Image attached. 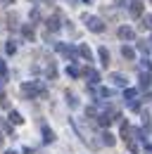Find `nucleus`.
<instances>
[{
    "label": "nucleus",
    "mask_w": 152,
    "mask_h": 154,
    "mask_svg": "<svg viewBox=\"0 0 152 154\" xmlns=\"http://www.w3.org/2000/svg\"><path fill=\"white\" fill-rule=\"evenodd\" d=\"M97 55H100L102 66H107V64H109V52H107V48H100V50H97Z\"/></svg>",
    "instance_id": "obj_10"
},
{
    "label": "nucleus",
    "mask_w": 152,
    "mask_h": 154,
    "mask_svg": "<svg viewBox=\"0 0 152 154\" xmlns=\"http://www.w3.org/2000/svg\"><path fill=\"white\" fill-rule=\"evenodd\" d=\"M2 100H7V97H5V78H0V102H2Z\"/></svg>",
    "instance_id": "obj_24"
},
{
    "label": "nucleus",
    "mask_w": 152,
    "mask_h": 154,
    "mask_svg": "<svg viewBox=\"0 0 152 154\" xmlns=\"http://www.w3.org/2000/svg\"><path fill=\"white\" fill-rule=\"evenodd\" d=\"M93 95L95 97H112L114 93L109 90V88H100V90H95V88H93Z\"/></svg>",
    "instance_id": "obj_14"
},
{
    "label": "nucleus",
    "mask_w": 152,
    "mask_h": 154,
    "mask_svg": "<svg viewBox=\"0 0 152 154\" xmlns=\"http://www.w3.org/2000/svg\"><path fill=\"white\" fill-rule=\"evenodd\" d=\"M140 26H143V29H147V31H152V14H145L143 21H140Z\"/></svg>",
    "instance_id": "obj_17"
},
{
    "label": "nucleus",
    "mask_w": 152,
    "mask_h": 154,
    "mask_svg": "<svg viewBox=\"0 0 152 154\" xmlns=\"http://www.w3.org/2000/svg\"><path fill=\"white\" fill-rule=\"evenodd\" d=\"M2 140H5V137H2V133H0V145H2Z\"/></svg>",
    "instance_id": "obj_35"
},
{
    "label": "nucleus",
    "mask_w": 152,
    "mask_h": 154,
    "mask_svg": "<svg viewBox=\"0 0 152 154\" xmlns=\"http://www.w3.org/2000/svg\"><path fill=\"white\" fill-rule=\"evenodd\" d=\"M21 93L33 100L36 95H45V85H43L40 81H31V83H24V85H21Z\"/></svg>",
    "instance_id": "obj_1"
},
{
    "label": "nucleus",
    "mask_w": 152,
    "mask_h": 154,
    "mask_svg": "<svg viewBox=\"0 0 152 154\" xmlns=\"http://www.w3.org/2000/svg\"><path fill=\"white\" fill-rule=\"evenodd\" d=\"M7 119H10V123H14V126L24 123V119H21V114H19V112H10V116H7Z\"/></svg>",
    "instance_id": "obj_13"
},
{
    "label": "nucleus",
    "mask_w": 152,
    "mask_h": 154,
    "mask_svg": "<svg viewBox=\"0 0 152 154\" xmlns=\"http://www.w3.org/2000/svg\"><path fill=\"white\" fill-rule=\"evenodd\" d=\"M21 33H24V38L33 40V36H36V33H33V24H26V26L21 29Z\"/></svg>",
    "instance_id": "obj_12"
},
{
    "label": "nucleus",
    "mask_w": 152,
    "mask_h": 154,
    "mask_svg": "<svg viewBox=\"0 0 152 154\" xmlns=\"http://www.w3.org/2000/svg\"><path fill=\"white\" fill-rule=\"evenodd\" d=\"M128 12H131V17H143V12H145V2L133 0L131 5H128Z\"/></svg>",
    "instance_id": "obj_3"
},
{
    "label": "nucleus",
    "mask_w": 152,
    "mask_h": 154,
    "mask_svg": "<svg viewBox=\"0 0 152 154\" xmlns=\"http://www.w3.org/2000/svg\"><path fill=\"white\" fill-rule=\"evenodd\" d=\"M57 50H59V52H62L64 57L69 59V62H74V59H76V50L71 48V45H64V43H57Z\"/></svg>",
    "instance_id": "obj_4"
},
{
    "label": "nucleus",
    "mask_w": 152,
    "mask_h": 154,
    "mask_svg": "<svg viewBox=\"0 0 152 154\" xmlns=\"http://www.w3.org/2000/svg\"><path fill=\"white\" fill-rule=\"evenodd\" d=\"M24 154H33V149L31 147H24Z\"/></svg>",
    "instance_id": "obj_32"
},
{
    "label": "nucleus",
    "mask_w": 152,
    "mask_h": 154,
    "mask_svg": "<svg viewBox=\"0 0 152 154\" xmlns=\"http://www.w3.org/2000/svg\"><path fill=\"white\" fill-rule=\"evenodd\" d=\"M5 50H7V52H10V55H14V52H17V45H14V43H12V40H10V43H7V48H5Z\"/></svg>",
    "instance_id": "obj_25"
},
{
    "label": "nucleus",
    "mask_w": 152,
    "mask_h": 154,
    "mask_svg": "<svg viewBox=\"0 0 152 154\" xmlns=\"http://www.w3.org/2000/svg\"><path fill=\"white\" fill-rule=\"evenodd\" d=\"M67 74H69L71 78H78V74H81V71H78V69H76L74 64H71V66H67Z\"/></svg>",
    "instance_id": "obj_20"
},
{
    "label": "nucleus",
    "mask_w": 152,
    "mask_h": 154,
    "mask_svg": "<svg viewBox=\"0 0 152 154\" xmlns=\"http://www.w3.org/2000/svg\"><path fill=\"white\" fill-rule=\"evenodd\" d=\"M5 71H7V69H5V62L0 59V74H5Z\"/></svg>",
    "instance_id": "obj_30"
},
{
    "label": "nucleus",
    "mask_w": 152,
    "mask_h": 154,
    "mask_svg": "<svg viewBox=\"0 0 152 154\" xmlns=\"http://www.w3.org/2000/svg\"><path fill=\"white\" fill-rule=\"evenodd\" d=\"M116 5H119V7H126V5H128V0H116Z\"/></svg>",
    "instance_id": "obj_29"
},
{
    "label": "nucleus",
    "mask_w": 152,
    "mask_h": 154,
    "mask_svg": "<svg viewBox=\"0 0 152 154\" xmlns=\"http://www.w3.org/2000/svg\"><path fill=\"white\" fill-rule=\"evenodd\" d=\"M67 102H69L71 107H78V100H76V97L71 95V93H67Z\"/></svg>",
    "instance_id": "obj_23"
},
{
    "label": "nucleus",
    "mask_w": 152,
    "mask_h": 154,
    "mask_svg": "<svg viewBox=\"0 0 152 154\" xmlns=\"http://www.w3.org/2000/svg\"><path fill=\"white\" fill-rule=\"evenodd\" d=\"M119 38L121 40H133L135 38V31H133L131 26H121V29H119Z\"/></svg>",
    "instance_id": "obj_7"
},
{
    "label": "nucleus",
    "mask_w": 152,
    "mask_h": 154,
    "mask_svg": "<svg viewBox=\"0 0 152 154\" xmlns=\"http://www.w3.org/2000/svg\"><path fill=\"white\" fill-rule=\"evenodd\" d=\"M143 66H145V71H150V69H152V64H150V59H143Z\"/></svg>",
    "instance_id": "obj_28"
},
{
    "label": "nucleus",
    "mask_w": 152,
    "mask_h": 154,
    "mask_svg": "<svg viewBox=\"0 0 152 154\" xmlns=\"http://www.w3.org/2000/svg\"><path fill=\"white\" fill-rule=\"evenodd\" d=\"M7 26H10V29L17 26V14H10V17H7Z\"/></svg>",
    "instance_id": "obj_22"
},
{
    "label": "nucleus",
    "mask_w": 152,
    "mask_h": 154,
    "mask_svg": "<svg viewBox=\"0 0 152 154\" xmlns=\"http://www.w3.org/2000/svg\"><path fill=\"white\" fill-rule=\"evenodd\" d=\"M31 21H40V10H38V7L31 10Z\"/></svg>",
    "instance_id": "obj_21"
},
{
    "label": "nucleus",
    "mask_w": 152,
    "mask_h": 154,
    "mask_svg": "<svg viewBox=\"0 0 152 154\" xmlns=\"http://www.w3.org/2000/svg\"><path fill=\"white\" fill-rule=\"evenodd\" d=\"M121 55H124V59H133L135 57V50L128 48V45H124V48H121Z\"/></svg>",
    "instance_id": "obj_15"
},
{
    "label": "nucleus",
    "mask_w": 152,
    "mask_h": 154,
    "mask_svg": "<svg viewBox=\"0 0 152 154\" xmlns=\"http://www.w3.org/2000/svg\"><path fill=\"white\" fill-rule=\"evenodd\" d=\"M43 140H45V142H52V140H55V133H52V131H50L48 126L43 128Z\"/></svg>",
    "instance_id": "obj_18"
},
{
    "label": "nucleus",
    "mask_w": 152,
    "mask_h": 154,
    "mask_svg": "<svg viewBox=\"0 0 152 154\" xmlns=\"http://www.w3.org/2000/svg\"><path fill=\"white\" fill-rule=\"evenodd\" d=\"M102 142L107 145V147H114V142H116V137L112 133H102Z\"/></svg>",
    "instance_id": "obj_16"
},
{
    "label": "nucleus",
    "mask_w": 152,
    "mask_h": 154,
    "mask_svg": "<svg viewBox=\"0 0 152 154\" xmlns=\"http://www.w3.org/2000/svg\"><path fill=\"white\" fill-rule=\"evenodd\" d=\"M2 5H14V0H0Z\"/></svg>",
    "instance_id": "obj_31"
},
{
    "label": "nucleus",
    "mask_w": 152,
    "mask_h": 154,
    "mask_svg": "<svg viewBox=\"0 0 152 154\" xmlns=\"http://www.w3.org/2000/svg\"><path fill=\"white\" fill-rule=\"evenodd\" d=\"M45 26H48V31H57V29L62 26V24H59V12H55L52 17H48V19H45Z\"/></svg>",
    "instance_id": "obj_5"
},
{
    "label": "nucleus",
    "mask_w": 152,
    "mask_h": 154,
    "mask_svg": "<svg viewBox=\"0 0 152 154\" xmlns=\"http://www.w3.org/2000/svg\"><path fill=\"white\" fill-rule=\"evenodd\" d=\"M83 21L88 24V29H90V31H95V33H102V31H105V21L100 19V17H88V14H86V17H83Z\"/></svg>",
    "instance_id": "obj_2"
},
{
    "label": "nucleus",
    "mask_w": 152,
    "mask_h": 154,
    "mask_svg": "<svg viewBox=\"0 0 152 154\" xmlns=\"http://www.w3.org/2000/svg\"><path fill=\"white\" fill-rule=\"evenodd\" d=\"M83 2H86V5H90V2H93V0H83Z\"/></svg>",
    "instance_id": "obj_34"
},
{
    "label": "nucleus",
    "mask_w": 152,
    "mask_h": 154,
    "mask_svg": "<svg viewBox=\"0 0 152 154\" xmlns=\"http://www.w3.org/2000/svg\"><path fill=\"white\" fill-rule=\"evenodd\" d=\"M5 154H17V152H14V149H7V152H5Z\"/></svg>",
    "instance_id": "obj_33"
},
{
    "label": "nucleus",
    "mask_w": 152,
    "mask_h": 154,
    "mask_svg": "<svg viewBox=\"0 0 152 154\" xmlns=\"http://www.w3.org/2000/svg\"><path fill=\"white\" fill-rule=\"evenodd\" d=\"M138 50H140V52H147V50H150V45H147L145 40H140V43H138Z\"/></svg>",
    "instance_id": "obj_26"
},
{
    "label": "nucleus",
    "mask_w": 152,
    "mask_h": 154,
    "mask_svg": "<svg viewBox=\"0 0 152 154\" xmlns=\"http://www.w3.org/2000/svg\"><path fill=\"white\" fill-rule=\"evenodd\" d=\"M150 83H152V78L147 71H140V88L145 90V88H150Z\"/></svg>",
    "instance_id": "obj_9"
},
{
    "label": "nucleus",
    "mask_w": 152,
    "mask_h": 154,
    "mask_svg": "<svg viewBox=\"0 0 152 154\" xmlns=\"http://www.w3.org/2000/svg\"><path fill=\"white\" fill-rule=\"evenodd\" d=\"M124 100H126V102H133V100H135V90H131V88L124 90Z\"/></svg>",
    "instance_id": "obj_19"
},
{
    "label": "nucleus",
    "mask_w": 152,
    "mask_h": 154,
    "mask_svg": "<svg viewBox=\"0 0 152 154\" xmlns=\"http://www.w3.org/2000/svg\"><path fill=\"white\" fill-rule=\"evenodd\" d=\"M126 145H128V149H131V152H133V154L138 152V145H135V142H126Z\"/></svg>",
    "instance_id": "obj_27"
},
{
    "label": "nucleus",
    "mask_w": 152,
    "mask_h": 154,
    "mask_svg": "<svg viewBox=\"0 0 152 154\" xmlns=\"http://www.w3.org/2000/svg\"><path fill=\"white\" fill-rule=\"evenodd\" d=\"M78 55H81L83 59H88V62H93V52H90L88 45H81V48H78Z\"/></svg>",
    "instance_id": "obj_8"
},
{
    "label": "nucleus",
    "mask_w": 152,
    "mask_h": 154,
    "mask_svg": "<svg viewBox=\"0 0 152 154\" xmlns=\"http://www.w3.org/2000/svg\"><path fill=\"white\" fill-rule=\"evenodd\" d=\"M83 74H86V78H88V83H90V85H97V83H100V74H97L95 69L86 66V71H83Z\"/></svg>",
    "instance_id": "obj_6"
},
{
    "label": "nucleus",
    "mask_w": 152,
    "mask_h": 154,
    "mask_svg": "<svg viewBox=\"0 0 152 154\" xmlns=\"http://www.w3.org/2000/svg\"><path fill=\"white\" fill-rule=\"evenodd\" d=\"M109 81H112L114 85H121V88L126 85V78L121 76V74H112V76H109Z\"/></svg>",
    "instance_id": "obj_11"
}]
</instances>
